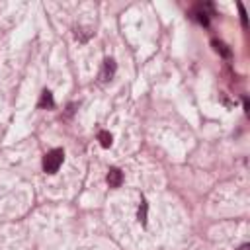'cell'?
Returning a JSON list of instances; mask_svg holds the SVG:
<instances>
[{
  "label": "cell",
  "mask_w": 250,
  "mask_h": 250,
  "mask_svg": "<svg viewBox=\"0 0 250 250\" xmlns=\"http://www.w3.org/2000/svg\"><path fill=\"white\" fill-rule=\"evenodd\" d=\"M62 160H64L62 148H53V150H49V152L45 154V158H43V170H45L47 174H55V172L61 168Z\"/></svg>",
  "instance_id": "1"
},
{
  "label": "cell",
  "mask_w": 250,
  "mask_h": 250,
  "mask_svg": "<svg viewBox=\"0 0 250 250\" xmlns=\"http://www.w3.org/2000/svg\"><path fill=\"white\" fill-rule=\"evenodd\" d=\"M115 61L113 59H105L104 61V64H102V68H100V74H98V78H100V82H109L111 78H113V74H115Z\"/></svg>",
  "instance_id": "2"
},
{
  "label": "cell",
  "mask_w": 250,
  "mask_h": 250,
  "mask_svg": "<svg viewBox=\"0 0 250 250\" xmlns=\"http://www.w3.org/2000/svg\"><path fill=\"white\" fill-rule=\"evenodd\" d=\"M121 182H123L121 170L119 168H109V172H107V186L109 188H119Z\"/></svg>",
  "instance_id": "3"
},
{
  "label": "cell",
  "mask_w": 250,
  "mask_h": 250,
  "mask_svg": "<svg viewBox=\"0 0 250 250\" xmlns=\"http://www.w3.org/2000/svg\"><path fill=\"white\" fill-rule=\"evenodd\" d=\"M211 45H213V49H215L219 55H223V57H227V59L230 57V49H229V47H227L223 41H217V39H213V41H211Z\"/></svg>",
  "instance_id": "4"
},
{
  "label": "cell",
  "mask_w": 250,
  "mask_h": 250,
  "mask_svg": "<svg viewBox=\"0 0 250 250\" xmlns=\"http://www.w3.org/2000/svg\"><path fill=\"white\" fill-rule=\"evenodd\" d=\"M55 102H53V94L49 90H43L41 92V100H39V107H53Z\"/></svg>",
  "instance_id": "5"
},
{
  "label": "cell",
  "mask_w": 250,
  "mask_h": 250,
  "mask_svg": "<svg viewBox=\"0 0 250 250\" xmlns=\"http://www.w3.org/2000/svg\"><path fill=\"white\" fill-rule=\"evenodd\" d=\"M98 141H100V145H102L104 148L111 146V133H109V131H100V133H98Z\"/></svg>",
  "instance_id": "6"
},
{
  "label": "cell",
  "mask_w": 250,
  "mask_h": 250,
  "mask_svg": "<svg viewBox=\"0 0 250 250\" xmlns=\"http://www.w3.org/2000/svg\"><path fill=\"white\" fill-rule=\"evenodd\" d=\"M139 221L143 225H146V201H141V207H139Z\"/></svg>",
  "instance_id": "7"
},
{
  "label": "cell",
  "mask_w": 250,
  "mask_h": 250,
  "mask_svg": "<svg viewBox=\"0 0 250 250\" xmlns=\"http://www.w3.org/2000/svg\"><path fill=\"white\" fill-rule=\"evenodd\" d=\"M238 10H240V20H242V25L246 27V12H244V8H242V4H238Z\"/></svg>",
  "instance_id": "8"
},
{
  "label": "cell",
  "mask_w": 250,
  "mask_h": 250,
  "mask_svg": "<svg viewBox=\"0 0 250 250\" xmlns=\"http://www.w3.org/2000/svg\"><path fill=\"white\" fill-rule=\"evenodd\" d=\"M238 250H250V244H242Z\"/></svg>",
  "instance_id": "9"
}]
</instances>
